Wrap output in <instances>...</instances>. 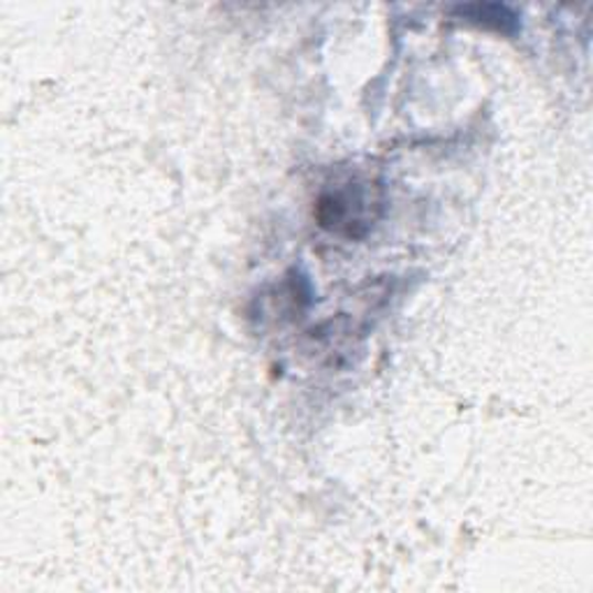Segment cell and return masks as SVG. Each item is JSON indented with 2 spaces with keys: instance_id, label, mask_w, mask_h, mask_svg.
Wrapping results in <instances>:
<instances>
[{
  "instance_id": "cell-1",
  "label": "cell",
  "mask_w": 593,
  "mask_h": 593,
  "mask_svg": "<svg viewBox=\"0 0 593 593\" xmlns=\"http://www.w3.org/2000/svg\"><path fill=\"white\" fill-rule=\"evenodd\" d=\"M352 188H348V191L343 193H331V195H325L318 204V219H320V225L325 227H331V230H339L350 236H360V230L362 232L367 230V213H369V204H371V198L367 195L364 188L360 183H350Z\"/></svg>"
},
{
  "instance_id": "cell-2",
  "label": "cell",
  "mask_w": 593,
  "mask_h": 593,
  "mask_svg": "<svg viewBox=\"0 0 593 593\" xmlns=\"http://www.w3.org/2000/svg\"><path fill=\"white\" fill-rule=\"evenodd\" d=\"M462 17H466L473 23H480V27L496 29L501 33H515L517 31V14H512L504 6H464L457 10Z\"/></svg>"
}]
</instances>
